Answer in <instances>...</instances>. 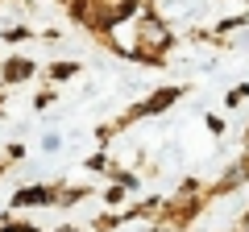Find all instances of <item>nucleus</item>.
<instances>
[{
	"label": "nucleus",
	"mask_w": 249,
	"mask_h": 232,
	"mask_svg": "<svg viewBox=\"0 0 249 232\" xmlns=\"http://www.w3.org/2000/svg\"><path fill=\"white\" fill-rule=\"evenodd\" d=\"M37 199H42V203H46V199H50V195H46V191H25V195H21V203H37Z\"/></svg>",
	"instance_id": "nucleus-1"
}]
</instances>
